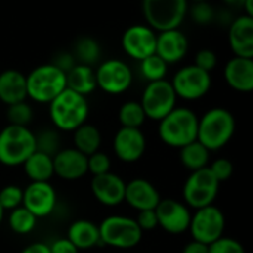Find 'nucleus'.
I'll use <instances>...</instances> for the list:
<instances>
[{
    "instance_id": "obj_1",
    "label": "nucleus",
    "mask_w": 253,
    "mask_h": 253,
    "mask_svg": "<svg viewBox=\"0 0 253 253\" xmlns=\"http://www.w3.org/2000/svg\"><path fill=\"white\" fill-rule=\"evenodd\" d=\"M236 132V119L233 113L224 107H213L199 117L197 141L208 151L224 148Z\"/></svg>"
},
{
    "instance_id": "obj_2",
    "label": "nucleus",
    "mask_w": 253,
    "mask_h": 253,
    "mask_svg": "<svg viewBox=\"0 0 253 253\" xmlns=\"http://www.w3.org/2000/svg\"><path fill=\"white\" fill-rule=\"evenodd\" d=\"M199 116L187 107H175L159 122V138L172 148H182L197 141Z\"/></svg>"
},
{
    "instance_id": "obj_3",
    "label": "nucleus",
    "mask_w": 253,
    "mask_h": 253,
    "mask_svg": "<svg viewBox=\"0 0 253 253\" xmlns=\"http://www.w3.org/2000/svg\"><path fill=\"white\" fill-rule=\"evenodd\" d=\"M87 116H89L87 98L70 89L62 90L49 104V117L56 130L74 132L77 127L86 123Z\"/></svg>"
},
{
    "instance_id": "obj_4",
    "label": "nucleus",
    "mask_w": 253,
    "mask_h": 253,
    "mask_svg": "<svg viewBox=\"0 0 253 253\" xmlns=\"http://www.w3.org/2000/svg\"><path fill=\"white\" fill-rule=\"evenodd\" d=\"M25 82L27 98L39 104H50L62 90L67 89L65 74L50 62L33 68L25 76Z\"/></svg>"
},
{
    "instance_id": "obj_5",
    "label": "nucleus",
    "mask_w": 253,
    "mask_h": 253,
    "mask_svg": "<svg viewBox=\"0 0 253 253\" xmlns=\"http://www.w3.org/2000/svg\"><path fill=\"white\" fill-rule=\"evenodd\" d=\"M187 0H144L142 15L145 25L156 33L178 30L188 12Z\"/></svg>"
},
{
    "instance_id": "obj_6",
    "label": "nucleus",
    "mask_w": 253,
    "mask_h": 253,
    "mask_svg": "<svg viewBox=\"0 0 253 253\" xmlns=\"http://www.w3.org/2000/svg\"><path fill=\"white\" fill-rule=\"evenodd\" d=\"M34 151V132L28 127L7 125L0 130V163L3 166H22Z\"/></svg>"
},
{
    "instance_id": "obj_7",
    "label": "nucleus",
    "mask_w": 253,
    "mask_h": 253,
    "mask_svg": "<svg viewBox=\"0 0 253 253\" xmlns=\"http://www.w3.org/2000/svg\"><path fill=\"white\" fill-rule=\"evenodd\" d=\"M101 246L116 249H132L142 240V231L135 218L123 215H110L98 225Z\"/></svg>"
},
{
    "instance_id": "obj_8",
    "label": "nucleus",
    "mask_w": 253,
    "mask_h": 253,
    "mask_svg": "<svg viewBox=\"0 0 253 253\" xmlns=\"http://www.w3.org/2000/svg\"><path fill=\"white\" fill-rule=\"evenodd\" d=\"M219 185L221 184L212 175L209 168L191 172L182 188L184 203L194 211L212 206L218 197Z\"/></svg>"
},
{
    "instance_id": "obj_9",
    "label": "nucleus",
    "mask_w": 253,
    "mask_h": 253,
    "mask_svg": "<svg viewBox=\"0 0 253 253\" xmlns=\"http://www.w3.org/2000/svg\"><path fill=\"white\" fill-rule=\"evenodd\" d=\"M176 95L169 80L148 83L141 96V107L145 117L154 122L165 119L176 107Z\"/></svg>"
},
{
    "instance_id": "obj_10",
    "label": "nucleus",
    "mask_w": 253,
    "mask_h": 253,
    "mask_svg": "<svg viewBox=\"0 0 253 253\" xmlns=\"http://www.w3.org/2000/svg\"><path fill=\"white\" fill-rule=\"evenodd\" d=\"M224 230L225 216L215 205L197 209L191 213L188 231L191 233L193 240L209 246L224 236Z\"/></svg>"
},
{
    "instance_id": "obj_11",
    "label": "nucleus",
    "mask_w": 253,
    "mask_h": 253,
    "mask_svg": "<svg viewBox=\"0 0 253 253\" xmlns=\"http://www.w3.org/2000/svg\"><path fill=\"white\" fill-rule=\"evenodd\" d=\"M170 84L175 90L176 98H182L185 101H197L208 95L212 87V77L209 73L202 71L196 65H185L179 68Z\"/></svg>"
},
{
    "instance_id": "obj_12",
    "label": "nucleus",
    "mask_w": 253,
    "mask_h": 253,
    "mask_svg": "<svg viewBox=\"0 0 253 253\" xmlns=\"http://www.w3.org/2000/svg\"><path fill=\"white\" fill-rule=\"evenodd\" d=\"M96 87L108 95L125 93L133 82L132 68L122 59L113 58L102 61L95 70Z\"/></svg>"
},
{
    "instance_id": "obj_13",
    "label": "nucleus",
    "mask_w": 253,
    "mask_h": 253,
    "mask_svg": "<svg viewBox=\"0 0 253 253\" xmlns=\"http://www.w3.org/2000/svg\"><path fill=\"white\" fill-rule=\"evenodd\" d=\"M157 33L145 24H133L127 27L122 36V47L125 53L135 59L142 61L156 53Z\"/></svg>"
},
{
    "instance_id": "obj_14",
    "label": "nucleus",
    "mask_w": 253,
    "mask_h": 253,
    "mask_svg": "<svg viewBox=\"0 0 253 253\" xmlns=\"http://www.w3.org/2000/svg\"><path fill=\"white\" fill-rule=\"evenodd\" d=\"M157 216V227L169 234H182L188 231L191 221L190 208L176 199H162L154 209Z\"/></svg>"
},
{
    "instance_id": "obj_15",
    "label": "nucleus",
    "mask_w": 253,
    "mask_h": 253,
    "mask_svg": "<svg viewBox=\"0 0 253 253\" xmlns=\"http://www.w3.org/2000/svg\"><path fill=\"white\" fill-rule=\"evenodd\" d=\"M58 196L50 182H30L22 190V206L37 219L53 213Z\"/></svg>"
},
{
    "instance_id": "obj_16",
    "label": "nucleus",
    "mask_w": 253,
    "mask_h": 253,
    "mask_svg": "<svg viewBox=\"0 0 253 253\" xmlns=\"http://www.w3.org/2000/svg\"><path fill=\"white\" fill-rule=\"evenodd\" d=\"M113 150L119 160L125 163H135L145 154L147 138L141 129L120 127L114 135Z\"/></svg>"
},
{
    "instance_id": "obj_17",
    "label": "nucleus",
    "mask_w": 253,
    "mask_h": 253,
    "mask_svg": "<svg viewBox=\"0 0 253 253\" xmlns=\"http://www.w3.org/2000/svg\"><path fill=\"white\" fill-rule=\"evenodd\" d=\"M90 190L96 202L108 208H116L125 202L126 182L117 173L108 172L101 176H93L90 181Z\"/></svg>"
},
{
    "instance_id": "obj_18",
    "label": "nucleus",
    "mask_w": 253,
    "mask_h": 253,
    "mask_svg": "<svg viewBox=\"0 0 253 253\" xmlns=\"http://www.w3.org/2000/svg\"><path fill=\"white\" fill-rule=\"evenodd\" d=\"M162 197L159 190L144 178H133L126 182L125 202L136 212L154 211Z\"/></svg>"
},
{
    "instance_id": "obj_19",
    "label": "nucleus",
    "mask_w": 253,
    "mask_h": 253,
    "mask_svg": "<svg viewBox=\"0 0 253 253\" xmlns=\"http://www.w3.org/2000/svg\"><path fill=\"white\" fill-rule=\"evenodd\" d=\"M53 172L64 181H77L87 173V157L76 148H61L53 157Z\"/></svg>"
},
{
    "instance_id": "obj_20",
    "label": "nucleus",
    "mask_w": 253,
    "mask_h": 253,
    "mask_svg": "<svg viewBox=\"0 0 253 253\" xmlns=\"http://www.w3.org/2000/svg\"><path fill=\"white\" fill-rule=\"evenodd\" d=\"M188 39L184 34V31L178 30H170V31H163L157 33V40H156V55L163 59L168 65L170 64H178L185 58L188 53Z\"/></svg>"
},
{
    "instance_id": "obj_21",
    "label": "nucleus",
    "mask_w": 253,
    "mask_h": 253,
    "mask_svg": "<svg viewBox=\"0 0 253 253\" xmlns=\"http://www.w3.org/2000/svg\"><path fill=\"white\" fill-rule=\"evenodd\" d=\"M228 43L234 56L253 59V18L242 15L231 21Z\"/></svg>"
},
{
    "instance_id": "obj_22",
    "label": "nucleus",
    "mask_w": 253,
    "mask_h": 253,
    "mask_svg": "<svg viewBox=\"0 0 253 253\" xmlns=\"http://www.w3.org/2000/svg\"><path fill=\"white\" fill-rule=\"evenodd\" d=\"M225 83L237 90L248 93L253 89V59L233 56L224 67Z\"/></svg>"
},
{
    "instance_id": "obj_23",
    "label": "nucleus",
    "mask_w": 253,
    "mask_h": 253,
    "mask_svg": "<svg viewBox=\"0 0 253 253\" xmlns=\"http://www.w3.org/2000/svg\"><path fill=\"white\" fill-rule=\"evenodd\" d=\"M27 99V82L25 74L19 70H4L0 73V101L3 104L13 105Z\"/></svg>"
},
{
    "instance_id": "obj_24",
    "label": "nucleus",
    "mask_w": 253,
    "mask_h": 253,
    "mask_svg": "<svg viewBox=\"0 0 253 253\" xmlns=\"http://www.w3.org/2000/svg\"><path fill=\"white\" fill-rule=\"evenodd\" d=\"M67 239L77 248V251H87L101 246L98 224L89 219H77L71 222L67 231Z\"/></svg>"
},
{
    "instance_id": "obj_25",
    "label": "nucleus",
    "mask_w": 253,
    "mask_h": 253,
    "mask_svg": "<svg viewBox=\"0 0 253 253\" xmlns=\"http://www.w3.org/2000/svg\"><path fill=\"white\" fill-rule=\"evenodd\" d=\"M65 80H67V89L86 98L96 89L95 70L87 65L76 64L74 68L65 74Z\"/></svg>"
},
{
    "instance_id": "obj_26",
    "label": "nucleus",
    "mask_w": 253,
    "mask_h": 253,
    "mask_svg": "<svg viewBox=\"0 0 253 253\" xmlns=\"http://www.w3.org/2000/svg\"><path fill=\"white\" fill-rule=\"evenodd\" d=\"M22 169L31 182H50L52 176H55L52 157L39 151H34L24 162Z\"/></svg>"
},
{
    "instance_id": "obj_27",
    "label": "nucleus",
    "mask_w": 253,
    "mask_h": 253,
    "mask_svg": "<svg viewBox=\"0 0 253 253\" xmlns=\"http://www.w3.org/2000/svg\"><path fill=\"white\" fill-rule=\"evenodd\" d=\"M73 144H74L73 148L89 157L90 154L99 151V147L102 144V136L95 125L86 122L84 125H82L73 132Z\"/></svg>"
},
{
    "instance_id": "obj_28",
    "label": "nucleus",
    "mask_w": 253,
    "mask_h": 253,
    "mask_svg": "<svg viewBox=\"0 0 253 253\" xmlns=\"http://www.w3.org/2000/svg\"><path fill=\"white\" fill-rule=\"evenodd\" d=\"M179 159L188 170L196 172L209 166L211 151H208L199 141H194L179 148Z\"/></svg>"
},
{
    "instance_id": "obj_29",
    "label": "nucleus",
    "mask_w": 253,
    "mask_h": 253,
    "mask_svg": "<svg viewBox=\"0 0 253 253\" xmlns=\"http://www.w3.org/2000/svg\"><path fill=\"white\" fill-rule=\"evenodd\" d=\"M71 55L74 56L77 64L92 67L101 58V46L90 36H82L76 40Z\"/></svg>"
},
{
    "instance_id": "obj_30",
    "label": "nucleus",
    "mask_w": 253,
    "mask_h": 253,
    "mask_svg": "<svg viewBox=\"0 0 253 253\" xmlns=\"http://www.w3.org/2000/svg\"><path fill=\"white\" fill-rule=\"evenodd\" d=\"M117 119L120 127H127V129H141V126L147 120L139 101H127L122 104L119 108Z\"/></svg>"
},
{
    "instance_id": "obj_31",
    "label": "nucleus",
    "mask_w": 253,
    "mask_h": 253,
    "mask_svg": "<svg viewBox=\"0 0 253 253\" xmlns=\"http://www.w3.org/2000/svg\"><path fill=\"white\" fill-rule=\"evenodd\" d=\"M7 225L15 234L25 236L34 231L37 225V218L31 212H28L24 206H21L9 212Z\"/></svg>"
},
{
    "instance_id": "obj_32",
    "label": "nucleus",
    "mask_w": 253,
    "mask_h": 253,
    "mask_svg": "<svg viewBox=\"0 0 253 253\" xmlns=\"http://www.w3.org/2000/svg\"><path fill=\"white\" fill-rule=\"evenodd\" d=\"M36 151L53 157L61 150V136L55 127H44L39 133H34Z\"/></svg>"
},
{
    "instance_id": "obj_33",
    "label": "nucleus",
    "mask_w": 253,
    "mask_h": 253,
    "mask_svg": "<svg viewBox=\"0 0 253 253\" xmlns=\"http://www.w3.org/2000/svg\"><path fill=\"white\" fill-rule=\"evenodd\" d=\"M168 64L160 59L156 53L142 59L139 62V74L148 82H160V80H166V74H168Z\"/></svg>"
},
{
    "instance_id": "obj_34",
    "label": "nucleus",
    "mask_w": 253,
    "mask_h": 253,
    "mask_svg": "<svg viewBox=\"0 0 253 253\" xmlns=\"http://www.w3.org/2000/svg\"><path fill=\"white\" fill-rule=\"evenodd\" d=\"M6 117H7L9 125H12V126L28 127V125L33 120V108L25 101L24 102L13 104V105H9L7 107Z\"/></svg>"
},
{
    "instance_id": "obj_35",
    "label": "nucleus",
    "mask_w": 253,
    "mask_h": 253,
    "mask_svg": "<svg viewBox=\"0 0 253 253\" xmlns=\"http://www.w3.org/2000/svg\"><path fill=\"white\" fill-rule=\"evenodd\" d=\"M187 15L191 16V19L197 24V25H209L215 16L216 12L213 9V6L211 3L206 1H197L191 6H188V12Z\"/></svg>"
},
{
    "instance_id": "obj_36",
    "label": "nucleus",
    "mask_w": 253,
    "mask_h": 253,
    "mask_svg": "<svg viewBox=\"0 0 253 253\" xmlns=\"http://www.w3.org/2000/svg\"><path fill=\"white\" fill-rule=\"evenodd\" d=\"M0 206L3 211H13L22 206V188L18 185H4L0 190Z\"/></svg>"
},
{
    "instance_id": "obj_37",
    "label": "nucleus",
    "mask_w": 253,
    "mask_h": 253,
    "mask_svg": "<svg viewBox=\"0 0 253 253\" xmlns=\"http://www.w3.org/2000/svg\"><path fill=\"white\" fill-rule=\"evenodd\" d=\"M87 172L93 176H101L111 172V159L102 151H96L87 157Z\"/></svg>"
},
{
    "instance_id": "obj_38",
    "label": "nucleus",
    "mask_w": 253,
    "mask_h": 253,
    "mask_svg": "<svg viewBox=\"0 0 253 253\" xmlns=\"http://www.w3.org/2000/svg\"><path fill=\"white\" fill-rule=\"evenodd\" d=\"M209 253H246V251L239 240L222 236L221 239L209 245Z\"/></svg>"
},
{
    "instance_id": "obj_39",
    "label": "nucleus",
    "mask_w": 253,
    "mask_h": 253,
    "mask_svg": "<svg viewBox=\"0 0 253 253\" xmlns=\"http://www.w3.org/2000/svg\"><path fill=\"white\" fill-rule=\"evenodd\" d=\"M208 168H209V170L212 172V175L216 178V181H218L219 184L228 181V179L233 176V172H234V166H233L231 160L224 159V157L213 160L212 165L208 166Z\"/></svg>"
},
{
    "instance_id": "obj_40",
    "label": "nucleus",
    "mask_w": 253,
    "mask_h": 253,
    "mask_svg": "<svg viewBox=\"0 0 253 253\" xmlns=\"http://www.w3.org/2000/svg\"><path fill=\"white\" fill-rule=\"evenodd\" d=\"M216 64H218V56H216V53L213 50H211V49H200L196 53L193 65H196L202 71H206V73L211 74V71L215 70Z\"/></svg>"
},
{
    "instance_id": "obj_41",
    "label": "nucleus",
    "mask_w": 253,
    "mask_h": 253,
    "mask_svg": "<svg viewBox=\"0 0 253 253\" xmlns=\"http://www.w3.org/2000/svg\"><path fill=\"white\" fill-rule=\"evenodd\" d=\"M53 67H56L59 71H62L64 74H67L68 71H71L74 68V65L77 64L74 56L71 55V52H59L53 56L52 62Z\"/></svg>"
},
{
    "instance_id": "obj_42",
    "label": "nucleus",
    "mask_w": 253,
    "mask_h": 253,
    "mask_svg": "<svg viewBox=\"0 0 253 253\" xmlns=\"http://www.w3.org/2000/svg\"><path fill=\"white\" fill-rule=\"evenodd\" d=\"M138 227L141 228V231H151L154 228H157V216L154 211H142L138 212V216L135 218Z\"/></svg>"
},
{
    "instance_id": "obj_43",
    "label": "nucleus",
    "mask_w": 253,
    "mask_h": 253,
    "mask_svg": "<svg viewBox=\"0 0 253 253\" xmlns=\"http://www.w3.org/2000/svg\"><path fill=\"white\" fill-rule=\"evenodd\" d=\"M49 251H50V253H79L77 248L67 237L53 240L49 245Z\"/></svg>"
},
{
    "instance_id": "obj_44",
    "label": "nucleus",
    "mask_w": 253,
    "mask_h": 253,
    "mask_svg": "<svg viewBox=\"0 0 253 253\" xmlns=\"http://www.w3.org/2000/svg\"><path fill=\"white\" fill-rule=\"evenodd\" d=\"M182 253H209V246L199 243L196 240H191L190 243H187L182 249Z\"/></svg>"
},
{
    "instance_id": "obj_45",
    "label": "nucleus",
    "mask_w": 253,
    "mask_h": 253,
    "mask_svg": "<svg viewBox=\"0 0 253 253\" xmlns=\"http://www.w3.org/2000/svg\"><path fill=\"white\" fill-rule=\"evenodd\" d=\"M21 253H50L49 251V245L43 243V242H34L30 243L28 246H25Z\"/></svg>"
},
{
    "instance_id": "obj_46",
    "label": "nucleus",
    "mask_w": 253,
    "mask_h": 253,
    "mask_svg": "<svg viewBox=\"0 0 253 253\" xmlns=\"http://www.w3.org/2000/svg\"><path fill=\"white\" fill-rule=\"evenodd\" d=\"M3 218H4V211H3L1 206H0V224L3 222Z\"/></svg>"
}]
</instances>
